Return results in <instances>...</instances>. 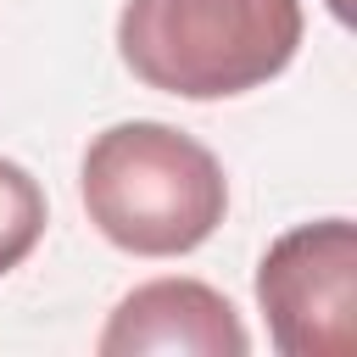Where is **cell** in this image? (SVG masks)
I'll return each instance as SVG.
<instances>
[{
	"label": "cell",
	"instance_id": "obj_4",
	"mask_svg": "<svg viewBox=\"0 0 357 357\" xmlns=\"http://www.w3.org/2000/svg\"><path fill=\"white\" fill-rule=\"evenodd\" d=\"M145 351H178V357H245L251 335L229 296H218L201 279H151L128 290L100 335V357H145Z\"/></svg>",
	"mask_w": 357,
	"mask_h": 357
},
{
	"label": "cell",
	"instance_id": "obj_3",
	"mask_svg": "<svg viewBox=\"0 0 357 357\" xmlns=\"http://www.w3.org/2000/svg\"><path fill=\"white\" fill-rule=\"evenodd\" d=\"M257 307L284 357H346L357 346L351 218H318L279 234L257 262Z\"/></svg>",
	"mask_w": 357,
	"mask_h": 357
},
{
	"label": "cell",
	"instance_id": "obj_1",
	"mask_svg": "<svg viewBox=\"0 0 357 357\" xmlns=\"http://www.w3.org/2000/svg\"><path fill=\"white\" fill-rule=\"evenodd\" d=\"M84 212L128 257H184L229 212L218 156L167 123H112L84 151Z\"/></svg>",
	"mask_w": 357,
	"mask_h": 357
},
{
	"label": "cell",
	"instance_id": "obj_2",
	"mask_svg": "<svg viewBox=\"0 0 357 357\" xmlns=\"http://www.w3.org/2000/svg\"><path fill=\"white\" fill-rule=\"evenodd\" d=\"M296 45L301 0H128L117 17L123 67L184 100L262 89L296 61Z\"/></svg>",
	"mask_w": 357,
	"mask_h": 357
},
{
	"label": "cell",
	"instance_id": "obj_5",
	"mask_svg": "<svg viewBox=\"0 0 357 357\" xmlns=\"http://www.w3.org/2000/svg\"><path fill=\"white\" fill-rule=\"evenodd\" d=\"M39 234H45V190L28 167L0 156V273L28 262Z\"/></svg>",
	"mask_w": 357,
	"mask_h": 357
}]
</instances>
